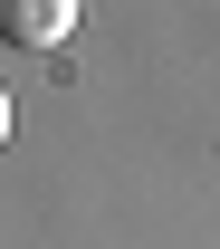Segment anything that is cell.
Returning a JSON list of instances; mask_svg holds the SVG:
<instances>
[{
	"mask_svg": "<svg viewBox=\"0 0 220 249\" xmlns=\"http://www.w3.org/2000/svg\"><path fill=\"white\" fill-rule=\"evenodd\" d=\"M77 10H86V0H0V38L48 58V48H67V38H77Z\"/></svg>",
	"mask_w": 220,
	"mask_h": 249,
	"instance_id": "cell-1",
	"label": "cell"
},
{
	"mask_svg": "<svg viewBox=\"0 0 220 249\" xmlns=\"http://www.w3.org/2000/svg\"><path fill=\"white\" fill-rule=\"evenodd\" d=\"M0 144H10V96H0Z\"/></svg>",
	"mask_w": 220,
	"mask_h": 249,
	"instance_id": "cell-2",
	"label": "cell"
}]
</instances>
